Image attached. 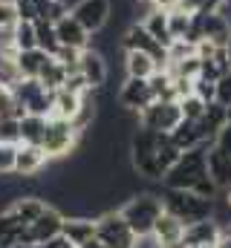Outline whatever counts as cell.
I'll return each instance as SVG.
<instances>
[{
    "label": "cell",
    "instance_id": "7c38bea8",
    "mask_svg": "<svg viewBox=\"0 0 231 248\" xmlns=\"http://www.w3.org/2000/svg\"><path fill=\"white\" fill-rule=\"evenodd\" d=\"M223 237V228L214 217L208 219H197V222H188L185 225V234H182V246H217V240Z\"/></svg>",
    "mask_w": 231,
    "mask_h": 248
},
{
    "label": "cell",
    "instance_id": "ee69618b",
    "mask_svg": "<svg viewBox=\"0 0 231 248\" xmlns=\"http://www.w3.org/2000/svg\"><path fill=\"white\" fill-rule=\"evenodd\" d=\"M214 248H231V231H223V237L217 240V246Z\"/></svg>",
    "mask_w": 231,
    "mask_h": 248
},
{
    "label": "cell",
    "instance_id": "d4e9b609",
    "mask_svg": "<svg viewBox=\"0 0 231 248\" xmlns=\"http://www.w3.org/2000/svg\"><path fill=\"white\" fill-rule=\"evenodd\" d=\"M124 72H127V78H150L156 72V61L148 52L130 49V52H124Z\"/></svg>",
    "mask_w": 231,
    "mask_h": 248
},
{
    "label": "cell",
    "instance_id": "5bb4252c",
    "mask_svg": "<svg viewBox=\"0 0 231 248\" xmlns=\"http://www.w3.org/2000/svg\"><path fill=\"white\" fill-rule=\"evenodd\" d=\"M78 69L84 72V78H87V84H90L93 93L107 84V61H104V55H101L96 46H87V49L81 52Z\"/></svg>",
    "mask_w": 231,
    "mask_h": 248
},
{
    "label": "cell",
    "instance_id": "9a60e30c",
    "mask_svg": "<svg viewBox=\"0 0 231 248\" xmlns=\"http://www.w3.org/2000/svg\"><path fill=\"white\" fill-rule=\"evenodd\" d=\"M50 156L41 144H17V162H15V176H38L47 168Z\"/></svg>",
    "mask_w": 231,
    "mask_h": 248
},
{
    "label": "cell",
    "instance_id": "bcb514c9",
    "mask_svg": "<svg viewBox=\"0 0 231 248\" xmlns=\"http://www.w3.org/2000/svg\"><path fill=\"white\" fill-rule=\"evenodd\" d=\"M226 61H229V69H231V38H229V44H226Z\"/></svg>",
    "mask_w": 231,
    "mask_h": 248
},
{
    "label": "cell",
    "instance_id": "3957f363",
    "mask_svg": "<svg viewBox=\"0 0 231 248\" xmlns=\"http://www.w3.org/2000/svg\"><path fill=\"white\" fill-rule=\"evenodd\" d=\"M156 147H159V133L145 130L136 124V133L130 136V153H133V170L148 179V182H162V168L156 162Z\"/></svg>",
    "mask_w": 231,
    "mask_h": 248
},
{
    "label": "cell",
    "instance_id": "e0dca14e",
    "mask_svg": "<svg viewBox=\"0 0 231 248\" xmlns=\"http://www.w3.org/2000/svg\"><path fill=\"white\" fill-rule=\"evenodd\" d=\"M199 17V29H202V38H208V41H214L217 46H226L231 38V26L229 20L223 17V12L217 9V12H211V15H197ZM199 38V41H202Z\"/></svg>",
    "mask_w": 231,
    "mask_h": 248
},
{
    "label": "cell",
    "instance_id": "30bf717a",
    "mask_svg": "<svg viewBox=\"0 0 231 248\" xmlns=\"http://www.w3.org/2000/svg\"><path fill=\"white\" fill-rule=\"evenodd\" d=\"M69 15H72L90 35H96V32H101V29L107 26V20H110V0H78V3H72Z\"/></svg>",
    "mask_w": 231,
    "mask_h": 248
},
{
    "label": "cell",
    "instance_id": "4316f807",
    "mask_svg": "<svg viewBox=\"0 0 231 248\" xmlns=\"http://www.w3.org/2000/svg\"><path fill=\"white\" fill-rule=\"evenodd\" d=\"M47 122L44 116H23L20 119V144H41L44 141V133H47Z\"/></svg>",
    "mask_w": 231,
    "mask_h": 248
},
{
    "label": "cell",
    "instance_id": "c3c4849f",
    "mask_svg": "<svg viewBox=\"0 0 231 248\" xmlns=\"http://www.w3.org/2000/svg\"><path fill=\"white\" fill-rule=\"evenodd\" d=\"M127 3H139V0H127Z\"/></svg>",
    "mask_w": 231,
    "mask_h": 248
},
{
    "label": "cell",
    "instance_id": "8992f818",
    "mask_svg": "<svg viewBox=\"0 0 231 248\" xmlns=\"http://www.w3.org/2000/svg\"><path fill=\"white\" fill-rule=\"evenodd\" d=\"M96 237L107 248H133L139 240L118 211H104L96 217Z\"/></svg>",
    "mask_w": 231,
    "mask_h": 248
},
{
    "label": "cell",
    "instance_id": "f35d334b",
    "mask_svg": "<svg viewBox=\"0 0 231 248\" xmlns=\"http://www.w3.org/2000/svg\"><path fill=\"white\" fill-rule=\"evenodd\" d=\"M17 9V20H38V9L32 0H12Z\"/></svg>",
    "mask_w": 231,
    "mask_h": 248
},
{
    "label": "cell",
    "instance_id": "83f0119b",
    "mask_svg": "<svg viewBox=\"0 0 231 248\" xmlns=\"http://www.w3.org/2000/svg\"><path fill=\"white\" fill-rule=\"evenodd\" d=\"M38 81L50 90V93H55L64 87V81H66V66L58 61L55 55H50L47 63H44V69H41V75H38Z\"/></svg>",
    "mask_w": 231,
    "mask_h": 248
},
{
    "label": "cell",
    "instance_id": "4fadbf2b",
    "mask_svg": "<svg viewBox=\"0 0 231 248\" xmlns=\"http://www.w3.org/2000/svg\"><path fill=\"white\" fill-rule=\"evenodd\" d=\"M182 234H185V222L179 217H173L171 211H162V217L156 219V225L150 231V237L159 243V248H185Z\"/></svg>",
    "mask_w": 231,
    "mask_h": 248
},
{
    "label": "cell",
    "instance_id": "277c9868",
    "mask_svg": "<svg viewBox=\"0 0 231 248\" xmlns=\"http://www.w3.org/2000/svg\"><path fill=\"white\" fill-rule=\"evenodd\" d=\"M162 205L165 211H171L173 217H179L185 225L188 222H197V219H208L214 217V199H205L194 190H173V187H165L162 193Z\"/></svg>",
    "mask_w": 231,
    "mask_h": 248
},
{
    "label": "cell",
    "instance_id": "484cf974",
    "mask_svg": "<svg viewBox=\"0 0 231 248\" xmlns=\"http://www.w3.org/2000/svg\"><path fill=\"white\" fill-rule=\"evenodd\" d=\"M194 17H197V15H191V12H185V9H179V6H173L171 12H168V29H171L173 41H188V38H191V32H194Z\"/></svg>",
    "mask_w": 231,
    "mask_h": 248
},
{
    "label": "cell",
    "instance_id": "f1b7e54d",
    "mask_svg": "<svg viewBox=\"0 0 231 248\" xmlns=\"http://www.w3.org/2000/svg\"><path fill=\"white\" fill-rule=\"evenodd\" d=\"M12 44L17 52L23 49H38V35H35V20H17L12 26Z\"/></svg>",
    "mask_w": 231,
    "mask_h": 248
},
{
    "label": "cell",
    "instance_id": "44dd1931",
    "mask_svg": "<svg viewBox=\"0 0 231 248\" xmlns=\"http://www.w3.org/2000/svg\"><path fill=\"white\" fill-rule=\"evenodd\" d=\"M139 23H142V26H145V29H148V32L165 46V49L173 44V35H171V29H168V12H165V9H153V12L145 15Z\"/></svg>",
    "mask_w": 231,
    "mask_h": 248
},
{
    "label": "cell",
    "instance_id": "d6986e66",
    "mask_svg": "<svg viewBox=\"0 0 231 248\" xmlns=\"http://www.w3.org/2000/svg\"><path fill=\"white\" fill-rule=\"evenodd\" d=\"M197 124H199V130H202V139H205V141H214V139H217V133L229 124V107H223V104L211 101V104L205 107L202 119H199Z\"/></svg>",
    "mask_w": 231,
    "mask_h": 248
},
{
    "label": "cell",
    "instance_id": "60d3db41",
    "mask_svg": "<svg viewBox=\"0 0 231 248\" xmlns=\"http://www.w3.org/2000/svg\"><path fill=\"white\" fill-rule=\"evenodd\" d=\"M41 248H75V246H72V243H69V240H66V237L61 234V237H55V240H50V243H44Z\"/></svg>",
    "mask_w": 231,
    "mask_h": 248
},
{
    "label": "cell",
    "instance_id": "ab89813d",
    "mask_svg": "<svg viewBox=\"0 0 231 248\" xmlns=\"http://www.w3.org/2000/svg\"><path fill=\"white\" fill-rule=\"evenodd\" d=\"M205 3H208V0H176V6L185 9V12H191V15H199V12L205 9Z\"/></svg>",
    "mask_w": 231,
    "mask_h": 248
},
{
    "label": "cell",
    "instance_id": "6da1fadb",
    "mask_svg": "<svg viewBox=\"0 0 231 248\" xmlns=\"http://www.w3.org/2000/svg\"><path fill=\"white\" fill-rule=\"evenodd\" d=\"M214 141H202L191 150H182V156L176 159L171 170L162 176V187L173 190H194L205 176H208V147Z\"/></svg>",
    "mask_w": 231,
    "mask_h": 248
},
{
    "label": "cell",
    "instance_id": "7402d4cb",
    "mask_svg": "<svg viewBox=\"0 0 231 248\" xmlns=\"http://www.w3.org/2000/svg\"><path fill=\"white\" fill-rule=\"evenodd\" d=\"M171 141L179 147V150H191V147H197V144H202L205 139H202V130H199V124L197 122H188V119H182V122L173 127L171 133Z\"/></svg>",
    "mask_w": 231,
    "mask_h": 248
},
{
    "label": "cell",
    "instance_id": "f6af8a7d",
    "mask_svg": "<svg viewBox=\"0 0 231 248\" xmlns=\"http://www.w3.org/2000/svg\"><path fill=\"white\" fill-rule=\"evenodd\" d=\"M153 3H156V9H165V12H171L176 6V0H153Z\"/></svg>",
    "mask_w": 231,
    "mask_h": 248
},
{
    "label": "cell",
    "instance_id": "9c48e42d",
    "mask_svg": "<svg viewBox=\"0 0 231 248\" xmlns=\"http://www.w3.org/2000/svg\"><path fill=\"white\" fill-rule=\"evenodd\" d=\"M61 228H64V214H61V208L47 205V211H44L35 222L26 225L23 243H20V246H44V243L61 237Z\"/></svg>",
    "mask_w": 231,
    "mask_h": 248
},
{
    "label": "cell",
    "instance_id": "ac0fdd59",
    "mask_svg": "<svg viewBox=\"0 0 231 248\" xmlns=\"http://www.w3.org/2000/svg\"><path fill=\"white\" fill-rule=\"evenodd\" d=\"M61 234H64L72 246H81V243H87V240L96 237V217H84V214H78V217H64Z\"/></svg>",
    "mask_w": 231,
    "mask_h": 248
},
{
    "label": "cell",
    "instance_id": "8fae6325",
    "mask_svg": "<svg viewBox=\"0 0 231 248\" xmlns=\"http://www.w3.org/2000/svg\"><path fill=\"white\" fill-rule=\"evenodd\" d=\"M150 101H156V98H153V90H150L148 78H124V84L118 90V107L121 110L139 116Z\"/></svg>",
    "mask_w": 231,
    "mask_h": 248
},
{
    "label": "cell",
    "instance_id": "7dc6e473",
    "mask_svg": "<svg viewBox=\"0 0 231 248\" xmlns=\"http://www.w3.org/2000/svg\"><path fill=\"white\" fill-rule=\"evenodd\" d=\"M191 248H214V246H191Z\"/></svg>",
    "mask_w": 231,
    "mask_h": 248
},
{
    "label": "cell",
    "instance_id": "74e56055",
    "mask_svg": "<svg viewBox=\"0 0 231 248\" xmlns=\"http://www.w3.org/2000/svg\"><path fill=\"white\" fill-rule=\"evenodd\" d=\"M17 23V9L12 0H0V29H12Z\"/></svg>",
    "mask_w": 231,
    "mask_h": 248
},
{
    "label": "cell",
    "instance_id": "52a82bcc",
    "mask_svg": "<svg viewBox=\"0 0 231 248\" xmlns=\"http://www.w3.org/2000/svg\"><path fill=\"white\" fill-rule=\"evenodd\" d=\"M121 46H124V52H130V49H139V52H148L153 61H156V69H168L171 66V58H168V49L139 23V20H133L130 26H127V32H124V38H121Z\"/></svg>",
    "mask_w": 231,
    "mask_h": 248
},
{
    "label": "cell",
    "instance_id": "4dcf8cb0",
    "mask_svg": "<svg viewBox=\"0 0 231 248\" xmlns=\"http://www.w3.org/2000/svg\"><path fill=\"white\" fill-rule=\"evenodd\" d=\"M205 101L199 98V95H185V98H179V110H182V119H188V122H199L202 119V113H205Z\"/></svg>",
    "mask_w": 231,
    "mask_h": 248
},
{
    "label": "cell",
    "instance_id": "836d02e7",
    "mask_svg": "<svg viewBox=\"0 0 231 248\" xmlns=\"http://www.w3.org/2000/svg\"><path fill=\"white\" fill-rule=\"evenodd\" d=\"M17 162V144H0V176H12Z\"/></svg>",
    "mask_w": 231,
    "mask_h": 248
},
{
    "label": "cell",
    "instance_id": "7a4b0ae2",
    "mask_svg": "<svg viewBox=\"0 0 231 248\" xmlns=\"http://www.w3.org/2000/svg\"><path fill=\"white\" fill-rule=\"evenodd\" d=\"M162 211H165V205H162V196L159 193H133L121 208H118V214L124 217V222L130 225V231L136 234V237H148L150 231H153V225H156V219L162 217Z\"/></svg>",
    "mask_w": 231,
    "mask_h": 248
},
{
    "label": "cell",
    "instance_id": "8d00e7d4",
    "mask_svg": "<svg viewBox=\"0 0 231 248\" xmlns=\"http://www.w3.org/2000/svg\"><path fill=\"white\" fill-rule=\"evenodd\" d=\"M214 101L223 104V107H231V69L217 78V98Z\"/></svg>",
    "mask_w": 231,
    "mask_h": 248
},
{
    "label": "cell",
    "instance_id": "e575fe53",
    "mask_svg": "<svg viewBox=\"0 0 231 248\" xmlns=\"http://www.w3.org/2000/svg\"><path fill=\"white\" fill-rule=\"evenodd\" d=\"M194 95H199L205 104H211L217 98V81H208V78H194Z\"/></svg>",
    "mask_w": 231,
    "mask_h": 248
},
{
    "label": "cell",
    "instance_id": "d6a6232c",
    "mask_svg": "<svg viewBox=\"0 0 231 248\" xmlns=\"http://www.w3.org/2000/svg\"><path fill=\"white\" fill-rule=\"evenodd\" d=\"M64 90H69V93H75V95H90V93H93L81 69H75V72H66V81H64Z\"/></svg>",
    "mask_w": 231,
    "mask_h": 248
},
{
    "label": "cell",
    "instance_id": "603a6c76",
    "mask_svg": "<svg viewBox=\"0 0 231 248\" xmlns=\"http://www.w3.org/2000/svg\"><path fill=\"white\" fill-rule=\"evenodd\" d=\"M47 52L44 49H23V52H17V58H15V69H17V75L20 78H38L41 75V69H44V63H47Z\"/></svg>",
    "mask_w": 231,
    "mask_h": 248
},
{
    "label": "cell",
    "instance_id": "5b68a950",
    "mask_svg": "<svg viewBox=\"0 0 231 248\" xmlns=\"http://www.w3.org/2000/svg\"><path fill=\"white\" fill-rule=\"evenodd\" d=\"M81 136H84V133H81L72 122H66V119H55V116H52V119L47 122V133H44L41 147L47 150L50 159H64V156L75 153Z\"/></svg>",
    "mask_w": 231,
    "mask_h": 248
},
{
    "label": "cell",
    "instance_id": "f546056e",
    "mask_svg": "<svg viewBox=\"0 0 231 248\" xmlns=\"http://www.w3.org/2000/svg\"><path fill=\"white\" fill-rule=\"evenodd\" d=\"M35 35H38V49H44L47 55H55L58 49H61L58 35H55V23L38 17V20H35Z\"/></svg>",
    "mask_w": 231,
    "mask_h": 248
},
{
    "label": "cell",
    "instance_id": "b9f144b4",
    "mask_svg": "<svg viewBox=\"0 0 231 248\" xmlns=\"http://www.w3.org/2000/svg\"><path fill=\"white\" fill-rule=\"evenodd\" d=\"M32 3H35V9H38V17H41V15H44V12H47V9H50L55 0H32Z\"/></svg>",
    "mask_w": 231,
    "mask_h": 248
},
{
    "label": "cell",
    "instance_id": "d590c367",
    "mask_svg": "<svg viewBox=\"0 0 231 248\" xmlns=\"http://www.w3.org/2000/svg\"><path fill=\"white\" fill-rule=\"evenodd\" d=\"M81 52H84V49H75V46H61V49L55 52V58L66 66V72H75V69H78V61H81Z\"/></svg>",
    "mask_w": 231,
    "mask_h": 248
},
{
    "label": "cell",
    "instance_id": "ffe728a7",
    "mask_svg": "<svg viewBox=\"0 0 231 248\" xmlns=\"http://www.w3.org/2000/svg\"><path fill=\"white\" fill-rule=\"evenodd\" d=\"M84 98L87 95H75V93H69V90H55V101H52V116L55 119H66V122H72L75 116H78V110H81V104H84ZM50 116V119H52Z\"/></svg>",
    "mask_w": 231,
    "mask_h": 248
},
{
    "label": "cell",
    "instance_id": "2e32d148",
    "mask_svg": "<svg viewBox=\"0 0 231 248\" xmlns=\"http://www.w3.org/2000/svg\"><path fill=\"white\" fill-rule=\"evenodd\" d=\"M55 35H58V44H61V46H75V49H87V46H90V38H93L72 15H64V17L58 20Z\"/></svg>",
    "mask_w": 231,
    "mask_h": 248
},
{
    "label": "cell",
    "instance_id": "ba28073f",
    "mask_svg": "<svg viewBox=\"0 0 231 248\" xmlns=\"http://www.w3.org/2000/svg\"><path fill=\"white\" fill-rule=\"evenodd\" d=\"M179 122H182L179 101H150V104L136 116V124H139V127L156 130V133H171Z\"/></svg>",
    "mask_w": 231,
    "mask_h": 248
},
{
    "label": "cell",
    "instance_id": "cb8c5ba5",
    "mask_svg": "<svg viewBox=\"0 0 231 248\" xmlns=\"http://www.w3.org/2000/svg\"><path fill=\"white\" fill-rule=\"evenodd\" d=\"M12 208H15V214L29 225V222H35V219L47 211V202H44L38 193H20V196L12 199Z\"/></svg>",
    "mask_w": 231,
    "mask_h": 248
},
{
    "label": "cell",
    "instance_id": "1f68e13d",
    "mask_svg": "<svg viewBox=\"0 0 231 248\" xmlns=\"http://www.w3.org/2000/svg\"><path fill=\"white\" fill-rule=\"evenodd\" d=\"M0 144H20V119H0Z\"/></svg>",
    "mask_w": 231,
    "mask_h": 248
},
{
    "label": "cell",
    "instance_id": "7bdbcfd3",
    "mask_svg": "<svg viewBox=\"0 0 231 248\" xmlns=\"http://www.w3.org/2000/svg\"><path fill=\"white\" fill-rule=\"evenodd\" d=\"M75 248H107L99 237H93V240H87V243H81V246H75Z\"/></svg>",
    "mask_w": 231,
    "mask_h": 248
}]
</instances>
